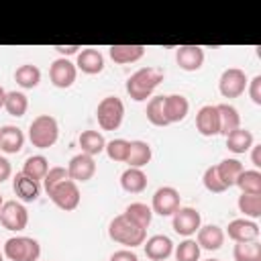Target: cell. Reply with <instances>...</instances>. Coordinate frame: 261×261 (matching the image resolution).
<instances>
[{"label": "cell", "instance_id": "6da1fadb", "mask_svg": "<svg viewBox=\"0 0 261 261\" xmlns=\"http://www.w3.org/2000/svg\"><path fill=\"white\" fill-rule=\"evenodd\" d=\"M163 77L165 71L161 67H141L126 80V94L135 102H143L153 94V90L163 82Z\"/></svg>", "mask_w": 261, "mask_h": 261}, {"label": "cell", "instance_id": "7a4b0ae2", "mask_svg": "<svg viewBox=\"0 0 261 261\" xmlns=\"http://www.w3.org/2000/svg\"><path fill=\"white\" fill-rule=\"evenodd\" d=\"M108 234L112 241L124 245V247H139L145 243V237H147V230L141 228L139 224H135L126 214H118L112 218L110 226H108Z\"/></svg>", "mask_w": 261, "mask_h": 261}, {"label": "cell", "instance_id": "3957f363", "mask_svg": "<svg viewBox=\"0 0 261 261\" xmlns=\"http://www.w3.org/2000/svg\"><path fill=\"white\" fill-rule=\"evenodd\" d=\"M59 137V126L57 120L49 114H39L37 118H33L31 126H29V139L33 143V147L37 149H49L55 145Z\"/></svg>", "mask_w": 261, "mask_h": 261}, {"label": "cell", "instance_id": "277c9868", "mask_svg": "<svg viewBox=\"0 0 261 261\" xmlns=\"http://www.w3.org/2000/svg\"><path fill=\"white\" fill-rule=\"evenodd\" d=\"M96 118H98V124L104 130H116L122 124V118H124V104H122V100L116 98V96L102 98L98 108H96Z\"/></svg>", "mask_w": 261, "mask_h": 261}, {"label": "cell", "instance_id": "5b68a950", "mask_svg": "<svg viewBox=\"0 0 261 261\" xmlns=\"http://www.w3.org/2000/svg\"><path fill=\"white\" fill-rule=\"evenodd\" d=\"M4 255L10 261H37L41 245L31 237H12L4 243Z\"/></svg>", "mask_w": 261, "mask_h": 261}, {"label": "cell", "instance_id": "8992f818", "mask_svg": "<svg viewBox=\"0 0 261 261\" xmlns=\"http://www.w3.org/2000/svg\"><path fill=\"white\" fill-rule=\"evenodd\" d=\"M47 196L51 198V202H53L57 208H61V210H65V212L75 210L77 204H80V188H77V184L71 181V179H63V181L57 184Z\"/></svg>", "mask_w": 261, "mask_h": 261}, {"label": "cell", "instance_id": "52a82bcc", "mask_svg": "<svg viewBox=\"0 0 261 261\" xmlns=\"http://www.w3.org/2000/svg\"><path fill=\"white\" fill-rule=\"evenodd\" d=\"M247 73L239 67H228L222 71L220 80H218V90L224 98H239L245 90H247Z\"/></svg>", "mask_w": 261, "mask_h": 261}, {"label": "cell", "instance_id": "ba28073f", "mask_svg": "<svg viewBox=\"0 0 261 261\" xmlns=\"http://www.w3.org/2000/svg\"><path fill=\"white\" fill-rule=\"evenodd\" d=\"M0 224L6 228V230H22L27 228L29 224V212L27 208L16 202V200H10V202H4L2 208H0Z\"/></svg>", "mask_w": 261, "mask_h": 261}, {"label": "cell", "instance_id": "9c48e42d", "mask_svg": "<svg viewBox=\"0 0 261 261\" xmlns=\"http://www.w3.org/2000/svg\"><path fill=\"white\" fill-rule=\"evenodd\" d=\"M179 208V192L171 186H163L153 194L151 210L159 216H171Z\"/></svg>", "mask_w": 261, "mask_h": 261}, {"label": "cell", "instance_id": "30bf717a", "mask_svg": "<svg viewBox=\"0 0 261 261\" xmlns=\"http://www.w3.org/2000/svg\"><path fill=\"white\" fill-rule=\"evenodd\" d=\"M173 230L181 237H192L194 232H198V228L202 226V216L198 210L194 208H177L173 214Z\"/></svg>", "mask_w": 261, "mask_h": 261}, {"label": "cell", "instance_id": "8fae6325", "mask_svg": "<svg viewBox=\"0 0 261 261\" xmlns=\"http://www.w3.org/2000/svg\"><path fill=\"white\" fill-rule=\"evenodd\" d=\"M75 75H77V69L67 57L55 59L49 67V77L55 88H69L75 82Z\"/></svg>", "mask_w": 261, "mask_h": 261}, {"label": "cell", "instance_id": "7c38bea8", "mask_svg": "<svg viewBox=\"0 0 261 261\" xmlns=\"http://www.w3.org/2000/svg\"><path fill=\"white\" fill-rule=\"evenodd\" d=\"M226 234H228V239H232L234 243L257 241V237H259V224H257L255 220H249V218H234V220L228 222Z\"/></svg>", "mask_w": 261, "mask_h": 261}, {"label": "cell", "instance_id": "4fadbf2b", "mask_svg": "<svg viewBox=\"0 0 261 261\" xmlns=\"http://www.w3.org/2000/svg\"><path fill=\"white\" fill-rule=\"evenodd\" d=\"M94 173H96L94 157H90L86 153H80V155L71 157V161L67 165V175H69L71 181H75V184L77 181H88V179L94 177Z\"/></svg>", "mask_w": 261, "mask_h": 261}, {"label": "cell", "instance_id": "5bb4252c", "mask_svg": "<svg viewBox=\"0 0 261 261\" xmlns=\"http://www.w3.org/2000/svg\"><path fill=\"white\" fill-rule=\"evenodd\" d=\"M196 128L204 137L220 135V122H218V110L212 104H206L196 114Z\"/></svg>", "mask_w": 261, "mask_h": 261}, {"label": "cell", "instance_id": "9a60e30c", "mask_svg": "<svg viewBox=\"0 0 261 261\" xmlns=\"http://www.w3.org/2000/svg\"><path fill=\"white\" fill-rule=\"evenodd\" d=\"M175 61L184 71H198L204 63V49L198 45H181L177 47Z\"/></svg>", "mask_w": 261, "mask_h": 261}, {"label": "cell", "instance_id": "2e32d148", "mask_svg": "<svg viewBox=\"0 0 261 261\" xmlns=\"http://www.w3.org/2000/svg\"><path fill=\"white\" fill-rule=\"evenodd\" d=\"M143 247H145V255L151 261H165L173 253V243L165 234H153L151 239H147Z\"/></svg>", "mask_w": 261, "mask_h": 261}, {"label": "cell", "instance_id": "e0dca14e", "mask_svg": "<svg viewBox=\"0 0 261 261\" xmlns=\"http://www.w3.org/2000/svg\"><path fill=\"white\" fill-rule=\"evenodd\" d=\"M75 69H82L88 75L100 73L104 69V55L98 49H82L77 53V61H75Z\"/></svg>", "mask_w": 261, "mask_h": 261}, {"label": "cell", "instance_id": "ac0fdd59", "mask_svg": "<svg viewBox=\"0 0 261 261\" xmlns=\"http://www.w3.org/2000/svg\"><path fill=\"white\" fill-rule=\"evenodd\" d=\"M12 190H14L16 198H20L22 202H35V200L39 198V192H41L39 181H35L33 177L24 175L22 171L14 175V179H12Z\"/></svg>", "mask_w": 261, "mask_h": 261}, {"label": "cell", "instance_id": "d6986e66", "mask_svg": "<svg viewBox=\"0 0 261 261\" xmlns=\"http://www.w3.org/2000/svg\"><path fill=\"white\" fill-rule=\"evenodd\" d=\"M198 247L206 249V251H216L222 247L224 243V230L216 224H206L198 228Z\"/></svg>", "mask_w": 261, "mask_h": 261}, {"label": "cell", "instance_id": "ffe728a7", "mask_svg": "<svg viewBox=\"0 0 261 261\" xmlns=\"http://www.w3.org/2000/svg\"><path fill=\"white\" fill-rule=\"evenodd\" d=\"M108 55L114 63H135L145 55V47L143 45H110L108 47Z\"/></svg>", "mask_w": 261, "mask_h": 261}, {"label": "cell", "instance_id": "44dd1931", "mask_svg": "<svg viewBox=\"0 0 261 261\" xmlns=\"http://www.w3.org/2000/svg\"><path fill=\"white\" fill-rule=\"evenodd\" d=\"M190 102L181 94H169L165 96V118L167 122H181L188 116Z\"/></svg>", "mask_w": 261, "mask_h": 261}, {"label": "cell", "instance_id": "7402d4cb", "mask_svg": "<svg viewBox=\"0 0 261 261\" xmlns=\"http://www.w3.org/2000/svg\"><path fill=\"white\" fill-rule=\"evenodd\" d=\"M24 145V135L18 126H12V124H6L0 128V149L8 155H14L22 149Z\"/></svg>", "mask_w": 261, "mask_h": 261}, {"label": "cell", "instance_id": "603a6c76", "mask_svg": "<svg viewBox=\"0 0 261 261\" xmlns=\"http://www.w3.org/2000/svg\"><path fill=\"white\" fill-rule=\"evenodd\" d=\"M218 122H220V135H230L232 130L241 128V116L239 110L232 104H218Z\"/></svg>", "mask_w": 261, "mask_h": 261}, {"label": "cell", "instance_id": "cb8c5ba5", "mask_svg": "<svg viewBox=\"0 0 261 261\" xmlns=\"http://www.w3.org/2000/svg\"><path fill=\"white\" fill-rule=\"evenodd\" d=\"M151 147H149V143H145V141H128V155H126V161L124 163H128V167H143V165H147L149 161H151Z\"/></svg>", "mask_w": 261, "mask_h": 261}, {"label": "cell", "instance_id": "d4e9b609", "mask_svg": "<svg viewBox=\"0 0 261 261\" xmlns=\"http://www.w3.org/2000/svg\"><path fill=\"white\" fill-rule=\"evenodd\" d=\"M120 186L124 192L128 194H141L147 188V175L143 173V169L139 167H128L126 171H122L120 175Z\"/></svg>", "mask_w": 261, "mask_h": 261}, {"label": "cell", "instance_id": "484cf974", "mask_svg": "<svg viewBox=\"0 0 261 261\" xmlns=\"http://www.w3.org/2000/svg\"><path fill=\"white\" fill-rule=\"evenodd\" d=\"M77 141H80L82 153H86V155H90V157L100 155V153L104 151V147H106V141H104L102 133H98V130H84Z\"/></svg>", "mask_w": 261, "mask_h": 261}, {"label": "cell", "instance_id": "4316f807", "mask_svg": "<svg viewBox=\"0 0 261 261\" xmlns=\"http://www.w3.org/2000/svg\"><path fill=\"white\" fill-rule=\"evenodd\" d=\"M226 147H228V151H232L237 155L247 153L253 147V135H251V130H247V128L232 130L230 135H226Z\"/></svg>", "mask_w": 261, "mask_h": 261}, {"label": "cell", "instance_id": "83f0119b", "mask_svg": "<svg viewBox=\"0 0 261 261\" xmlns=\"http://www.w3.org/2000/svg\"><path fill=\"white\" fill-rule=\"evenodd\" d=\"M243 163L239 159H222L218 165H216V171H218V177L222 179V184L226 188H232L237 177L243 173Z\"/></svg>", "mask_w": 261, "mask_h": 261}, {"label": "cell", "instance_id": "f1b7e54d", "mask_svg": "<svg viewBox=\"0 0 261 261\" xmlns=\"http://www.w3.org/2000/svg\"><path fill=\"white\" fill-rule=\"evenodd\" d=\"M14 80H16V84H18L20 88L33 90V88H37L39 82H41V69H39L37 65H33V63H24V65H20V67L14 71Z\"/></svg>", "mask_w": 261, "mask_h": 261}, {"label": "cell", "instance_id": "f546056e", "mask_svg": "<svg viewBox=\"0 0 261 261\" xmlns=\"http://www.w3.org/2000/svg\"><path fill=\"white\" fill-rule=\"evenodd\" d=\"M124 214H126L135 224H139V226L145 228V230H147V226H149L151 220H153V210H151V206H147V204H143V202H133L130 206H126Z\"/></svg>", "mask_w": 261, "mask_h": 261}, {"label": "cell", "instance_id": "4dcf8cb0", "mask_svg": "<svg viewBox=\"0 0 261 261\" xmlns=\"http://www.w3.org/2000/svg\"><path fill=\"white\" fill-rule=\"evenodd\" d=\"M145 114H147V120H149L151 124H155V126H165V124H169L167 118H165V96H155V98H151L149 104H147Z\"/></svg>", "mask_w": 261, "mask_h": 261}, {"label": "cell", "instance_id": "1f68e13d", "mask_svg": "<svg viewBox=\"0 0 261 261\" xmlns=\"http://www.w3.org/2000/svg\"><path fill=\"white\" fill-rule=\"evenodd\" d=\"M234 186H239L243 194H261V173L257 169H243Z\"/></svg>", "mask_w": 261, "mask_h": 261}, {"label": "cell", "instance_id": "d6a6232c", "mask_svg": "<svg viewBox=\"0 0 261 261\" xmlns=\"http://www.w3.org/2000/svg\"><path fill=\"white\" fill-rule=\"evenodd\" d=\"M49 171V161L43 157V155H31L27 161H24V167H22V173L33 177L35 181L43 179Z\"/></svg>", "mask_w": 261, "mask_h": 261}, {"label": "cell", "instance_id": "836d02e7", "mask_svg": "<svg viewBox=\"0 0 261 261\" xmlns=\"http://www.w3.org/2000/svg\"><path fill=\"white\" fill-rule=\"evenodd\" d=\"M232 257L234 261H261V243H237L232 249Z\"/></svg>", "mask_w": 261, "mask_h": 261}, {"label": "cell", "instance_id": "e575fe53", "mask_svg": "<svg viewBox=\"0 0 261 261\" xmlns=\"http://www.w3.org/2000/svg\"><path fill=\"white\" fill-rule=\"evenodd\" d=\"M4 108L10 116H24L27 108H29V100L22 92H6V98H4Z\"/></svg>", "mask_w": 261, "mask_h": 261}, {"label": "cell", "instance_id": "d590c367", "mask_svg": "<svg viewBox=\"0 0 261 261\" xmlns=\"http://www.w3.org/2000/svg\"><path fill=\"white\" fill-rule=\"evenodd\" d=\"M237 204H239V210L245 214V218L261 216V194H241Z\"/></svg>", "mask_w": 261, "mask_h": 261}, {"label": "cell", "instance_id": "8d00e7d4", "mask_svg": "<svg viewBox=\"0 0 261 261\" xmlns=\"http://www.w3.org/2000/svg\"><path fill=\"white\" fill-rule=\"evenodd\" d=\"M175 259L177 261H198L200 259V247L196 241L186 239L175 247Z\"/></svg>", "mask_w": 261, "mask_h": 261}, {"label": "cell", "instance_id": "74e56055", "mask_svg": "<svg viewBox=\"0 0 261 261\" xmlns=\"http://www.w3.org/2000/svg\"><path fill=\"white\" fill-rule=\"evenodd\" d=\"M104 151H106V155H108L112 161H126V155H128V141H124V139H112L110 143H106Z\"/></svg>", "mask_w": 261, "mask_h": 261}, {"label": "cell", "instance_id": "f35d334b", "mask_svg": "<svg viewBox=\"0 0 261 261\" xmlns=\"http://www.w3.org/2000/svg\"><path fill=\"white\" fill-rule=\"evenodd\" d=\"M202 181H204V188H206L208 192H212V194H222V192H226V190H228V188L222 184V179L218 177L216 165H210V167L204 171Z\"/></svg>", "mask_w": 261, "mask_h": 261}, {"label": "cell", "instance_id": "ab89813d", "mask_svg": "<svg viewBox=\"0 0 261 261\" xmlns=\"http://www.w3.org/2000/svg\"><path fill=\"white\" fill-rule=\"evenodd\" d=\"M63 179H69V175H67V169L65 167H51L49 171H47V175L43 177V186H45V192L49 194L57 184H61Z\"/></svg>", "mask_w": 261, "mask_h": 261}, {"label": "cell", "instance_id": "60d3db41", "mask_svg": "<svg viewBox=\"0 0 261 261\" xmlns=\"http://www.w3.org/2000/svg\"><path fill=\"white\" fill-rule=\"evenodd\" d=\"M247 88H249L251 100H253L255 104H261V75H255V77L247 84Z\"/></svg>", "mask_w": 261, "mask_h": 261}, {"label": "cell", "instance_id": "b9f144b4", "mask_svg": "<svg viewBox=\"0 0 261 261\" xmlns=\"http://www.w3.org/2000/svg\"><path fill=\"white\" fill-rule=\"evenodd\" d=\"M110 261H139V257L128 249H120L110 255Z\"/></svg>", "mask_w": 261, "mask_h": 261}, {"label": "cell", "instance_id": "7bdbcfd3", "mask_svg": "<svg viewBox=\"0 0 261 261\" xmlns=\"http://www.w3.org/2000/svg\"><path fill=\"white\" fill-rule=\"evenodd\" d=\"M10 173H12V167H10L8 159L0 157V184H2V181H6V179L10 177Z\"/></svg>", "mask_w": 261, "mask_h": 261}, {"label": "cell", "instance_id": "ee69618b", "mask_svg": "<svg viewBox=\"0 0 261 261\" xmlns=\"http://www.w3.org/2000/svg\"><path fill=\"white\" fill-rule=\"evenodd\" d=\"M53 49L65 57V55H73V53H80V49H82V47H80V45H57V47H53Z\"/></svg>", "mask_w": 261, "mask_h": 261}, {"label": "cell", "instance_id": "f6af8a7d", "mask_svg": "<svg viewBox=\"0 0 261 261\" xmlns=\"http://www.w3.org/2000/svg\"><path fill=\"white\" fill-rule=\"evenodd\" d=\"M251 159H253V165L255 167H261V145H253L251 147Z\"/></svg>", "mask_w": 261, "mask_h": 261}, {"label": "cell", "instance_id": "bcb514c9", "mask_svg": "<svg viewBox=\"0 0 261 261\" xmlns=\"http://www.w3.org/2000/svg\"><path fill=\"white\" fill-rule=\"evenodd\" d=\"M4 98H6V92H4V88L0 86V108L4 106Z\"/></svg>", "mask_w": 261, "mask_h": 261}, {"label": "cell", "instance_id": "7dc6e473", "mask_svg": "<svg viewBox=\"0 0 261 261\" xmlns=\"http://www.w3.org/2000/svg\"><path fill=\"white\" fill-rule=\"evenodd\" d=\"M0 261H4V257H2V251H0Z\"/></svg>", "mask_w": 261, "mask_h": 261}, {"label": "cell", "instance_id": "c3c4849f", "mask_svg": "<svg viewBox=\"0 0 261 261\" xmlns=\"http://www.w3.org/2000/svg\"><path fill=\"white\" fill-rule=\"evenodd\" d=\"M2 204H4V202H2V196H0V208H2Z\"/></svg>", "mask_w": 261, "mask_h": 261}, {"label": "cell", "instance_id": "681fc988", "mask_svg": "<svg viewBox=\"0 0 261 261\" xmlns=\"http://www.w3.org/2000/svg\"><path fill=\"white\" fill-rule=\"evenodd\" d=\"M206 261H218V259H206Z\"/></svg>", "mask_w": 261, "mask_h": 261}]
</instances>
